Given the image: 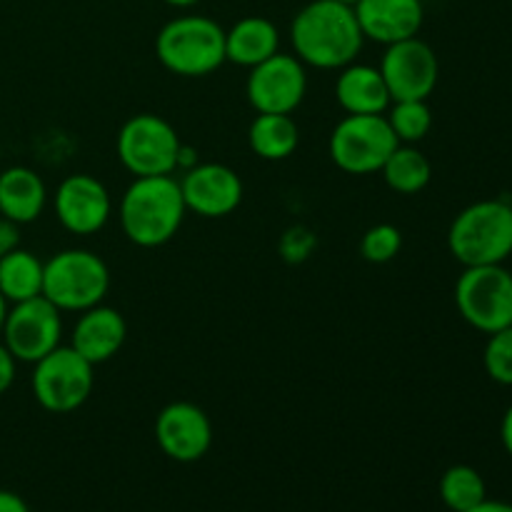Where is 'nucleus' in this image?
I'll use <instances>...</instances> for the list:
<instances>
[{"instance_id":"1","label":"nucleus","mask_w":512,"mask_h":512,"mask_svg":"<svg viewBox=\"0 0 512 512\" xmlns=\"http://www.w3.org/2000/svg\"><path fill=\"white\" fill-rule=\"evenodd\" d=\"M295 58L320 70L355 63L365 43L355 10L338 0H308L290 23Z\"/></svg>"},{"instance_id":"2","label":"nucleus","mask_w":512,"mask_h":512,"mask_svg":"<svg viewBox=\"0 0 512 512\" xmlns=\"http://www.w3.org/2000/svg\"><path fill=\"white\" fill-rule=\"evenodd\" d=\"M185 200L173 175L133 178L120 198L118 218L125 238L138 248H160L178 235L183 225Z\"/></svg>"},{"instance_id":"3","label":"nucleus","mask_w":512,"mask_h":512,"mask_svg":"<svg viewBox=\"0 0 512 512\" xmlns=\"http://www.w3.org/2000/svg\"><path fill=\"white\" fill-rule=\"evenodd\" d=\"M448 248L463 268L503 265L512 255V205L508 200H478L455 215Z\"/></svg>"},{"instance_id":"4","label":"nucleus","mask_w":512,"mask_h":512,"mask_svg":"<svg viewBox=\"0 0 512 512\" xmlns=\"http://www.w3.org/2000/svg\"><path fill=\"white\" fill-rule=\"evenodd\" d=\"M160 65L180 78H203L225 60V28L208 15H178L155 35Z\"/></svg>"},{"instance_id":"5","label":"nucleus","mask_w":512,"mask_h":512,"mask_svg":"<svg viewBox=\"0 0 512 512\" xmlns=\"http://www.w3.org/2000/svg\"><path fill=\"white\" fill-rule=\"evenodd\" d=\"M110 270L100 255L90 250H63L43 265V298L60 313H83L105 300Z\"/></svg>"},{"instance_id":"6","label":"nucleus","mask_w":512,"mask_h":512,"mask_svg":"<svg viewBox=\"0 0 512 512\" xmlns=\"http://www.w3.org/2000/svg\"><path fill=\"white\" fill-rule=\"evenodd\" d=\"M118 158L133 178L150 175H173L180 168V135L165 118L153 113H140L125 120L120 128Z\"/></svg>"},{"instance_id":"7","label":"nucleus","mask_w":512,"mask_h":512,"mask_svg":"<svg viewBox=\"0 0 512 512\" xmlns=\"http://www.w3.org/2000/svg\"><path fill=\"white\" fill-rule=\"evenodd\" d=\"M95 365L88 363L73 348L58 345L45 358L33 363V388L35 400L43 410L53 415H68L88 403L95 388Z\"/></svg>"},{"instance_id":"8","label":"nucleus","mask_w":512,"mask_h":512,"mask_svg":"<svg viewBox=\"0 0 512 512\" xmlns=\"http://www.w3.org/2000/svg\"><path fill=\"white\" fill-rule=\"evenodd\" d=\"M455 308L468 325L490 335L512 325V273L503 265L465 268L455 283Z\"/></svg>"},{"instance_id":"9","label":"nucleus","mask_w":512,"mask_h":512,"mask_svg":"<svg viewBox=\"0 0 512 512\" xmlns=\"http://www.w3.org/2000/svg\"><path fill=\"white\" fill-rule=\"evenodd\" d=\"M398 145L385 115H345L330 133L328 153L343 173L370 175L380 173Z\"/></svg>"},{"instance_id":"10","label":"nucleus","mask_w":512,"mask_h":512,"mask_svg":"<svg viewBox=\"0 0 512 512\" xmlns=\"http://www.w3.org/2000/svg\"><path fill=\"white\" fill-rule=\"evenodd\" d=\"M0 335H3L5 348L13 353L18 363L33 365L60 345L63 318L48 298L38 295V298L10 305Z\"/></svg>"},{"instance_id":"11","label":"nucleus","mask_w":512,"mask_h":512,"mask_svg":"<svg viewBox=\"0 0 512 512\" xmlns=\"http://www.w3.org/2000/svg\"><path fill=\"white\" fill-rule=\"evenodd\" d=\"M308 93L305 65L295 55L275 53L260 65L250 68L245 95L258 113L290 115L300 108Z\"/></svg>"},{"instance_id":"12","label":"nucleus","mask_w":512,"mask_h":512,"mask_svg":"<svg viewBox=\"0 0 512 512\" xmlns=\"http://www.w3.org/2000/svg\"><path fill=\"white\" fill-rule=\"evenodd\" d=\"M380 73L393 100H428L440 78L435 50L418 35L385 45Z\"/></svg>"},{"instance_id":"13","label":"nucleus","mask_w":512,"mask_h":512,"mask_svg":"<svg viewBox=\"0 0 512 512\" xmlns=\"http://www.w3.org/2000/svg\"><path fill=\"white\" fill-rule=\"evenodd\" d=\"M155 443L175 463H195L213 445V423L200 405L178 400L155 418Z\"/></svg>"},{"instance_id":"14","label":"nucleus","mask_w":512,"mask_h":512,"mask_svg":"<svg viewBox=\"0 0 512 512\" xmlns=\"http://www.w3.org/2000/svg\"><path fill=\"white\" fill-rule=\"evenodd\" d=\"M185 208L200 218H225L243 203V180L223 163L190 165L178 180Z\"/></svg>"},{"instance_id":"15","label":"nucleus","mask_w":512,"mask_h":512,"mask_svg":"<svg viewBox=\"0 0 512 512\" xmlns=\"http://www.w3.org/2000/svg\"><path fill=\"white\" fill-rule=\"evenodd\" d=\"M55 215L73 235H93L108 225L113 200L108 188L88 173L68 175L55 190Z\"/></svg>"},{"instance_id":"16","label":"nucleus","mask_w":512,"mask_h":512,"mask_svg":"<svg viewBox=\"0 0 512 512\" xmlns=\"http://www.w3.org/2000/svg\"><path fill=\"white\" fill-rule=\"evenodd\" d=\"M353 10L365 40L380 45L415 38L425 20L423 0H360Z\"/></svg>"},{"instance_id":"17","label":"nucleus","mask_w":512,"mask_h":512,"mask_svg":"<svg viewBox=\"0 0 512 512\" xmlns=\"http://www.w3.org/2000/svg\"><path fill=\"white\" fill-rule=\"evenodd\" d=\"M125 338H128V323L123 315L100 303L80 313L73 328V338H70V348L83 355L88 363L100 365L118 355Z\"/></svg>"},{"instance_id":"18","label":"nucleus","mask_w":512,"mask_h":512,"mask_svg":"<svg viewBox=\"0 0 512 512\" xmlns=\"http://www.w3.org/2000/svg\"><path fill=\"white\" fill-rule=\"evenodd\" d=\"M335 98L348 115H385L393 98L380 68L350 63L340 68L335 80Z\"/></svg>"},{"instance_id":"19","label":"nucleus","mask_w":512,"mask_h":512,"mask_svg":"<svg viewBox=\"0 0 512 512\" xmlns=\"http://www.w3.org/2000/svg\"><path fill=\"white\" fill-rule=\"evenodd\" d=\"M48 188L35 170L25 165L0 170V215L18 225H28L43 215Z\"/></svg>"},{"instance_id":"20","label":"nucleus","mask_w":512,"mask_h":512,"mask_svg":"<svg viewBox=\"0 0 512 512\" xmlns=\"http://www.w3.org/2000/svg\"><path fill=\"white\" fill-rule=\"evenodd\" d=\"M280 50V30L263 15L240 18L225 30V60L243 68H255Z\"/></svg>"},{"instance_id":"21","label":"nucleus","mask_w":512,"mask_h":512,"mask_svg":"<svg viewBox=\"0 0 512 512\" xmlns=\"http://www.w3.org/2000/svg\"><path fill=\"white\" fill-rule=\"evenodd\" d=\"M248 143L258 158L285 160L295 153L300 143V130L290 115L258 113L248 128Z\"/></svg>"},{"instance_id":"22","label":"nucleus","mask_w":512,"mask_h":512,"mask_svg":"<svg viewBox=\"0 0 512 512\" xmlns=\"http://www.w3.org/2000/svg\"><path fill=\"white\" fill-rule=\"evenodd\" d=\"M43 265V260L23 248L0 258V295L8 305L43 295Z\"/></svg>"},{"instance_id":"23","label":"nucleus","mask_w":512,"mask_h":512,"mask_svg":"<svg viewBox=\"0 0 512 512\" xmlns=\"http://www.w3.org/2000/svg\"><path fill=\"white\" fill-rule=\"evenodd\" d=\"M385 185L400 195H415L420 190L428 188L430 178H433V165H430L428 155L415 145L400 143L398 148L390 153L385 165L380 168Z\"/></svg>"},{"instance_id":"24","label":"nucleus","mask_w":512,"mask_h":512,"mask_svg":"<svg viewBox=\"0 0 512 512\" xmlns=\"http://www.w3.org/2000/svg\"><path fill=\"white\" fill-rule=\"evenodd\" d=\"M440 498L453 512H468L488 498L483 475L470 465H453L440 478Z\"/></svg>"},{"instance_id":"25","label":"nucleus","mask_w":512,"mask_h":512,"mask_svg":"<svg viewBox=\"0 0 512 512\" xmlns=\"http://www.w3.org/2000/svg\"><path fill=\"white\" fill-rule=\"evenodd\" d=\"M390 128H393L398 143L415 145L433 128V110L428 100H393L385 110Z\"/></svg>"},{"instance_id":"26","label":"nucleus","mask_w":512,"mask_h":512,"mask_svg":"<svg viewBox=\"0 0 512 512\" xmlns=\"http://www.w3.org/2000/svg\"><path fill=\"white\" fill-rule=\"evenodd\" d=\"M403 250V233L390 223H378L365 230L360 240V255L373 265H385L395 260Z\"/></svg>"},{"instance_id":"27","label":"nucleus","mask_w":512,"mask_h":512,"mask_svg":"<svg viewBox=\"0 0 512 512\" xmlns=\"http://www.w3.org/2000/svg\"><path fill=\"white\" fill-rule=\"evenodd\" d=\"M485 373L490 375V380L500 385H512V325L510 328L498 330V333H490L488 343H485L483 353Z\"/></svg>"},{"instance_id":"28","label":"nucleus","mask_w":512,"mask_h":512,"mask_svg":"<svg viewBox=\"0 0 512 512\" xmlns=\"http://www.w3.org/2000/svg\"><path fill=\"white\" fill-rule=\"evenodd\" d=\"M20 248V225L0 215V258Z\"/></svg>"},{"instance_id":"29","label":"nucleus","mask_w":512,"mask_h":512,"mask_svg":"<svg viewBox=\"0 0 512 512\" xmlns=\"http://www.w3.org/2000/svg\"><path fill=\"white\" fill-rule=\"evenodd\" d=\"M15 365H18V360L13 358V353H10V350L5 348L3 340H0V395L8 393L10 385H13Z\"/></svg>"},{"instance_id":"30","label":"nucleus","mask_w":512,"mask_h":512,"mask_svg":"<svg viewBox=\"0 0 512 512\" xmlns=\"http://www.w3.org/2000/svg\"><path fill=\"white\" fill-rule=\"evenodd\" d=\"M0 512H30L28 503L10 490H0Z\"/></svg>"},{"instance_id":"31","label":"nucleus","mask_w":512,"mask_h":512,"mask_svg":"<svg viewBox=\"0 0 512 512\" xmlns=\"http://www.w3.org/2000/svg\"><path fill=\"white\" fill-rule=\"evenodd\" d=\"M468 512H512V505L503 503V500H488V498H485L483 503L475 505V508L468 510Z\"/></svg>"},{"instance_id":"32","label":"nucleus","mask_w":512,"mask_h":512,"mask_svg":"<svg viewBox=\"0 0 512 512\" xmlns=\"http://www.w3.org/2000/svg\"><path fill=\"white\" fill-rule=\"evenodd\" d=\"M500 438H503L505 450L512 455V405L508 408V413H505L503 425H500Z\"/></svg>"},{"instance_id":"33","label":"nucleus","mask_w":512,"mask_h":512,"mask_svg":"<svg viewBox=\"0 0 512 512\" xmlns=\"http://www.w3.org/2000/svg\"><path fill=\"white\" fill-rule=\"evenodd\" d=\"M163 3L173 5V8H193V5H198L200 0H163Z\"/></svg>"},{"instance_id":"34","label":"nucleus","mask_w":512,"mask_h":512,"mask_svg":"<svg viewBox=\"0 0 512 512\" xmlns=\"http://www.w3.org/2000/svg\"><path fill=\"white\" fill-rule=\"evenodd\" d=\"M8 300L3 298V295H0V330H3V323H5V313H8Z\"/></svg>"},{"instance_id":"35","label":"nucleus","mask_w":512,"mask_h":512,"mask_svg":"<svg viewBox=\"0 0 512 512\" xmlns=\"http://www.w3.org/2000/svg\"><path fill=\"white\" fill-rule=\"evenodd\" d=\"M338 3H343V5H350V8H355V5H358L360 0H338Z\"/></svg>"}]
</instances>
